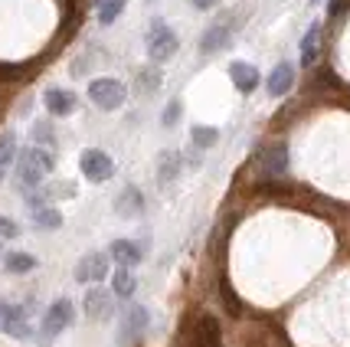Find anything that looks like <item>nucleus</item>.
Wrapping results in <instances>:
<instances>
[{
    "label": "nucleus",
    "instance_id": "1",
    "mask_svg": "<svg viewBox=\"0 0 350 347\" xmlns=\"http://www.w3.org/2000/svg\"><path fill=\"white\" fill-rule=\"evenodd\" d=\"M53 167H56V157L46 151V148H27V151L20 154V164H16V177L23 187H40L43 183L46 174H53Z\"/></svg>",
    "mask_w": 350,
    "mask_h": 347
},
{
    "label": "nucleus",
    "instance_id": "2",
    "mask_svg": "<svg viewBox=\"0 0 350 347\" xmlns=\"http://www.w3.org/2000/svg\"><path fill=\"white\" fill-rule=\"evenodd\" d=\"M89 99L95 108H102V112H115V108L124 105V99H128V89H124L118 79H95L89 82Z\"/></svg>",
    "mask_w": 350,
    "mask_h": 347
},
{
    "label": "nucleus",
    "instance_id": "3",
    "mask_svg": "<svg viewBox=\"0 0 350 347\" xmlns=\"http://www.w3.org/2000/svg\"><path fill=\"white\" fill-rule=\"evenodd\" d=\"M177 33L170 30L164 20H154V27L151 33H148V56H151V62H167L174 53H177Z\"/></svg>",
    "mask_w": 350,
    "mask_h": 347
},
{
    "label": "nucleus",
    "instance_id": "4",
    "mask_svg": "<svg viewBox=\"0 0 350 347\" xmlns=\"http://www.w3.org/2000/svg\"><path fill=\"white\" fill-rule=\"evenodd\" d=\"M79 167H82L85 181H92V183H105L108 177L115 174V161H111L105 151H98V148L82 151V157H79Z\"/></svg>",
    "mask_w": 350,
    "mask_h": 347
},
{
    "label": "nucleus",
    "instance_id": "5",
    "mask_svg": "<svg viewBox=\"0 0 350 347\" xmlns=\"http://www.w3.org/2000/svg\"><path fill=\"white\" fill-rule=\"evenodd\" d=\"M0 331L16 337V341H27L30 337L27 308H20V305H0Z\"/></svg>",
    "mask_w": 350,
    "mask_h": 347
},
{
    "label": "nucleus",
    "instance_id": "6",
    "mask_svg": "<svg viewBox=\"0 0 350 347\" xmlns=\"http://www.w3.org/2000/svg\"><path fill=\"white\" fill-rule=\"evenodd\" d=\"M259 170L262 177H282L285 170H288V144L285 141H278V144H269L265 151L259 154Z\"/></svg>",
    "mask_w": 350,
    "mask_h": 347
},
{
    "label": "nucleus",
    "instance_id": "7",
    "mask_svg": "<svg viewBox=\"0 0 350 347\" xmlns=\"http://www.w3.org/2000/svg\"><path fill=\"white\" fill-rule=\"evenodd\" d=\"M108 259L105 253H89L76 262V282H105L108 279Z\"/></svg>",
    "mask_w": 350,
    "mask_h": 347
},
{
    "label": "nucleus",
    "instance_id": "8",
    "mask_svg": "<svg viewBox=\"0 0 350 347\" xmlns=\"http://www.w3.org/2000/svg\"><path fill=\"white\" fill-rule=\"evenodd\" d=\"M69 324H72V302H69V298H59V302L49 305V311H46V318H43L46 337H56V334H62Z\"/></svg>",
    "mask_w": 350,
    "mask_h": 347
},
{
    "label": "nucleus",
    "instance_id": "9",
    "mask_svg": "<svg viewBox=\"0 0 350 347\" xmlns=\"http://www.w3.org/2000/svg\"><path fill=\"white\" fill-rule=\"evenodd\" d=\"M82 305H85V315H89L92 321H102V318H108L111 311H115V292H105V288H92Z\"/></svg>",
    "mask_w": 350,
    "mask_h": 347
},
{
    "label": "nucleus",
    "instance_id": "10",
    "mask_svg": "<svg viewBox=\"0 0 350 347\" xmlns=\"http://www.w3.org/2000/svg\"><path fill=\"white\" fill-rule=\"evenodd\" d=\"M291 86H295V66L291 62H278L272 69V76L265 79V89L272 99H282V95H288Z\"/></svg>",
    "mask_w": 350,
    "mask_h": 347
},
{
    "label": "nucleus",
    "instance_id": "11",
    "mask_svg": "<svg viewBox=\"0 0 350 347\" xmlns=\"http://www.w3.org/2000/svg\"><path fill=\"white\" fill-rule=\"evenodd\" d=\"M229 79H232V86L243 92V95H249V92L259 89V69L252 66V62H232L229 66Z\"/></svg>",
    "mask_w": 350,
    "mask_h": 347
},
{
    "label": "nucleus",
    "instance_id": "12",
    "mask_svg": "<svg viewBox=\"0 0 350 347\" xmlns=\"http://www.w3.org/2000/svg\"><path fill=\"white\" fill-rule=\"evenodd\" d=\"M229 36H232V27H226V23H213L210 30L200 36V53H203V56H213V53H219V49H226Z\"/></svg>",
    "mask_w": 350,
    "mask_h": 347
},
{
    "label": "nucleus",
    "instance_id": "13",
    "mask_svg": "<svg viewBox=\"0 0 350 347\" xmlns=\"http://www.w3.org/2000/svg\"><path fill=\"white\" fill-rule=\"evenodd\" d=\"M193 347H219V321L213 315H203L193 324Z\"/></svg>",
    "mask_w": 350,
    "mask_h": 347
},
{
    "label": "nucleus",
    "instance_id": "14",
    "mask_svg": "<svg viewBox=\"0 0 350 347\" xmlns=\"http://www.w3.org/2000/svg\"><path fill=\"white\" fill-rule=\"evenodd\" d=\"M43 102L49 108V115H56V118H66V115L76 112V95L69 89H49L43 95Z\"/></svg>",
    "mask_w": 350,
    "mask_h": 347
},
{
    "label": "nucleus",
    "instance_id": "15",
    "mask_svg": "<svg viewBox=\"0 0 350 347\" xmlns=\"http://www.w3.org/2000/svg\"><path fill=\"white\" fill-rule=\"evenodd\" d=\"M115 210H118V216H124V220L141 216V213H144V196H141V190L128 183L122 194H118V200H115Z\"/></svg>",
    "mask_w": 350,
    "mask_h": 347
},
{
    "label": "nucleus",
    "instance_id": "16",
    "mask_svg": "<svg viewBox=\"0 0 350 347\" xmlns=\"http://www.w3.org/2000/svg\"><path fill=\"white\" fill-rule=\"evenodd\" d=\"M108 256L115 259L118 266H124V269H131V266H137L141 262V249H137V242H131V240H115L111 246H108Z\"/></svg>",
    "mask_w": 350,
    "mask_h": 347
},
{
    "label": "nucleus",
    "instance_id": "17",
    "mask_svg": "<svg viewBox=\"0 0 350 347\" xmlns=\"http://www.w3.org/2000/svg\"><path fill=\"white\" fill-rule=\"evenodd\" d=\"M318 46H321V27L318 23H311L305 33V40H301V66H314V60H318Z\"/></svg>",
    "mask_w": 350,
    "mask_h": 347
},
{
    "label": "nucleus",
    "instance_id": "18",
    "mask_svg": "<svg viewBox=\"0 0 350 347\" xmlns=\"http://www.w3.org/2000/svg\"><path fill=\"white\" fill-rule=\"evenodd\" d=\"M177 174H180V154H177V151H164L161 157H157V177H161L164 183H170Z\"/></svg>",
    "mask_w": 350,
    "mask_h": 347
},
{
    "label": "nucleus",
    "instance_id": "19",
    "mask_svg": "<svg viewBox=\"0 0 350 347\" xmlns=\"http://www.w3.org/2000/svg\"><path fill=\"white\" fill-rule=\"evenodd\" d=\"M135 288H137V279L122 266V269L115 272V279H111V292H115L118 298H131V295H135Z\"/></svg>",
    "mask_w": 350,
    "mask_h": 347
},
{
    "label": "nucleus",
    "instance_id": "20",
    "mask_svg": "<svg viewBox=\"0 0 350 347\" xmlns=\"http://www.w3.org/2000/svg\"><path fill=\"white\" fill-rule=\"evenodd\" d=\"M144 328H148V308H144V305H131V308L124 311V331L141 334Z\"/></svg>",
    "mask_w": 350,
    "mask_h": 347
},
{
    "label": "nucleus",
    "instance_id": "21",
    "mask_svg": "<svg viewBox=\"0 0 350 347\" xmlns=\"http://www.w3.org/2000/svg\"><path fill=\"white\" fill-rule=\"evenodd\" d=\"M124 10V0H98V23L102 27H111Z\"/></svg>",
    "mask_w": 350,
    "mask_h": 347
},
{
    "label": "nucleus",
    "instance_id": "22",
    "mask_svg": "<svg viewBox=\"0 0 350 347\" xmlns=\"http://www.w3.org/2000/svg\"><path fill=\"white\" fill-rule=\"evenodd\" d=\"M33 220H36V227L40 229H59L62 227V213L53 210V207H40V210H33Z\"/></svg>",
    "mask_w": 350,
    "mask_h": 347
},
{
    "label": "nucleus",
    "instance_id": "23",
    "mask_svg": "<svg viewBox=\"0 0 350 347\" xmlns=\"http://www.w3.org/2000/svg\"><path fill=\"white\" fill-rule=\"evenodd\" d=\"M14 157H16V135L14 131H3V135H0V174L10 167Z\"/></svg>",
    "mask_w": 350,
    "mask_h": 347
},
{
    "label": "nucleus",
    "instance_id": "24",
    "mask_svg": "<svg viewBox=\"0 0 350 347\" xmlns=\"http://www.w3.org/2000/svg\"><path fill=\"white\" fill-rule=\"evenodd\" d=\"M190 138H193V144H197L200 151H206V148H213L216 141H219V131H216V128H206V125H197V128L190 131Z\"/></svg>",
    "mask_w": 350,
    "mask_h": 347
},
{
    "label": "nucleus",
    "instance_id": "25",
    "mask_svg": "<svg viewBox=\"0 0 350 347\" xmlns=\"http://www.w3.org/2000/svg\"><path fill=\"white\" fill-rule=\"evenodd\" d=\"M3 266H7V272H30V269H36V259L27 256V253H10Z\"/></svg>",
    "mask_w": 350,
    "mask_h": 347
},
{
    "label": "nucleus",
    "instance_id": "26",
    "mask_svg": "<svg viewBox=\"0 0 350 347\" xmlns=\"http://www.w3.org/2000/svg\"><path fill=\"white\" fill-rule=\"evenodd\" d=\"M219 295H223V302H226L229 315H243V302H239V295L232 292V285H229V282H223V285H219Z\"/></svg>",
    "mask_w": 350,
    "mask_h": 347
},
{
    "label": "nucleus",
    "instance_id": "27",
    "mask_svg": "<svg viewBox=\"0 0 350 347\" xmlns=\"http://www.w3.org/2000/svg\"><path fill=\"white\" fill-rule=\"evenodd\" d=\"M157 86H161V73H157V69H144V73H141V89L151 92V89H157Z\"/></svg>",
    "mask_w": 350,
    "mask_h": 347
},
{
    "label": "nucleus",
    "instance_id": "28",
    "mask_svg": "<svg viewBox=\"0 0 350 347\" xmlns=\"http://www.w3.org/2000/svg\"><path fill=\"white\" fill-rule=\"evenodd\" d=\"M0 236H3V240H16V236H20V227H16L10 216H0Z\"/></svg>",
    "mask_w": 350,
    "mask_h": 347
},
{
    "label": "nucleus",
    "instance_id": "29",
    "mask_svg": "<svg viewBox=\"0 0 350 347\" xmlns=\"http://www.w3.org/2000/svg\"><path fill=\"white\" fill-rule=\"evenodd\" d=\"M33 138H36L40 144H56V135L49 131V125H36V128H33Z\"/></svg>",
    "mask_w": 350,
    "mask_h": 347
},
{
    "label": "nucleus",
    "instance_id": "30",
    "mask_svg": "<svg viewBox=\"0 0 350 347\" xmlns=\"http://www.w3.org/2000/svg\"><path fill=\"white\" fill-rule=\"evenodd\" d=\"M177 118H180V102H170L167 112H164V125H177Z\"/></svg>",
    "mask_w": 350,
    "mask_h": 347
},
{
    "label": "nucleus",
    "instance_id": "31",
    "mask_svg": "<svg viewBox=\"0 0 350 347\" xmlns=\"http://www.w3.org/2000/svg\"><path fill=\"white\" fill-rule=\"evenodd\" d=\"M347 7V0H331V7H327V16H337L340 10Z\"/></svg>",
    "mask_w": 350,
    "mask_h": 347
},
{
    "label": "nucleus",
    "instance_id": "32",
    "mask_svg": "<svg viewBox=\"0 0 350 347\" xmlns=\"http://www.w3.org/2000/svg\"><path fill=\"white\" fill-rule=\"evenodd\" d=\"M197 10H210V7H216V0H190Z\"/></svg>",
    "mask_w": 350,
    "mask_h": 347
},
{
    "label": "nucleus",
    "instance_id": "33",
    "mask_svg": "<svg viewBox=\"0 0 350 347\" xmlns=\"http://www.w3.org/2000/svg\"><path fill=\"white\" fill-rule=\"evenodd\" d=\"M311 3H321V0H311Z\"/></svg>",
    "mask_w": 350,
    "mask_h": 347
}]
</instances>
